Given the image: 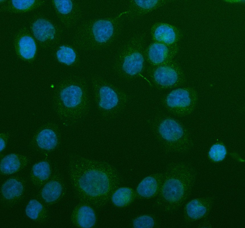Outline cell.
Returning a JSON list of instances; mask_svg holds the SVG:
<instances>
[{
  "instance_id": "1",
  "label": "cell",
  "mask_w": 245,
  "mask_h": 228,
  "mask_svg": "<svg viewBox=\"0 0 245 228\" xmlns=\"http://www.w3.org/2000/svg\"><path fill=\"white\" fill-rule=\"evenodd\" d=\"M69 172L77 198L98 208L107 203L119 184V177L108 167L79 156L70 158Z\"/></svg>"
},
{
  "instance_id": "2",
  "label": "cell",
  "mask_w": 245,
  "mask_h": 228,
  "mask_svg": "<svg viewBox=\"0 0 245 228\" xmlns=\"http://www.w3.org/2000/svg\"><path fill=\"white\" fill-rule=\"evenodd\" d=\"M159 193L158 203L161 208L173 211L187 199L195 180V175L187 168L174 163L168 167Z\"/></svg>"
},
{
  "instance_id": "3",
  "label": "cell",
  "mask_w": 245,
  "mask_h": 228,
  "mask_svg": "<svg viewBox=\"0 0 245 228\" xmlns=\"http://www.w3.org/2000/svg\"><path fill=\"white\" fill-rule=\"evenodd\" d=\"M154 129L159 143L166 152L175 154L183 149L186 139L185 131L176 120L159 117L154 124Z\"/></svg>"
},
{
  "instance_id": "4",
  "label": "cell",
  "mask_w": 245,
  "mask_h": 228,
  "mask_svg": "<svg viewBox=\"0 0 245 228\" xmlns=\"http://www.w3.org/2000/svg\"><path fill=\"white\" fill-rule=\"evenodd\" d=\"M146 49L145 37L143 34L130 38L121 46L118 51L123 58L122 69L126 73L133 76L141 71Z\"/></svg>"
},
{
  "instance_id": "5",
  "label": "cell",
  "mask_w": 245,
  "mask_h": 228,
  "mask_svg": "<svg viewBox=\"0 0 245 228\" xmlns=\"http://www.w3.org/2000/svg\"><path fill=\"white\" fill-rule=\"evenodd\" d=\"M196 100L194 91L188 88H179L168 94L165 100V105L170 113L179 116L190 112Z\"/></svg>"
},
{
  "instance_id": "6",
  "label": "cell",
  "mask_w": 245,
  "mask_h": 228,
  "mask_svg": "<svg viewBox=\"0 0 245 228\" xmlns=\"http://www.w3.org/2000/svg\"><path fill=\"white\" fill-rule=\"evenodd\" d=\"M156 66L153 78L159 87L170 88L178 85L181 81V73L175 61L172 60Z\"/></svg>"
},
{
  "instance_id": "7",
  "label": "cell",
  "mask_w": 245,
  "mask_h": 228,
  "mask_svg": "<svg viewBox=\"0 0 245 228\" xmlns=\"http://www.w3.org/2000/svg\"><path fill=\"white\" fill-rule=\"evenodd\" d=\"M177 50V44L153 42L146 48L145 55L149 61L156 66L173 60Z\"/></svg>"
},
{
  "instance_id": "8",
  "label": "cell",
  "mask_w": 245,
  "mask_h": 228,
  "mask_svg": "<svg viewBox=\"0 0 245 228\" xmlns=\"http://www.w3.org/2000/svg\"><path fill=\"white\" fill-rule=\"evenodd\" d=\"M151 34L154 42L170 45L177 44L180 36L176 27L164 22H158L154 25L151 30Z\"/></svg>"
},
{
  "instance_id": "9",
  "label": "cell",
  "mask_w": 245,
  "mask_h": 228,
  "mask_svg": "<svg viewBox=\"0 0 245 228\" xmlns=\"http://www.w3.org/2000/svg\"><path fill=\"white\" fill-rule=\"evenodd\" d=\"M164 173H159L144 178L138 185L136 191L142 197L149 198L159 194L162 186Z\"/></svg>"
},
{
  "instance_id": "10",
  "label": "cell",
  "mask_w": 245,
  "mask_h": 228,
  "mask_svg": "<svg viewBox=\"0 0 245 228\" xmlns=\"http://www.w3.org/2000/svg\"><path fill=\"white\" fill-rule=\"evenodd\" d=\"M166 0H132L126 11L133 17H139L163 6L169 2Z\"/></svg>"
},
{
  "instance_id": "11",
  "label": "cell",
  "mask_w": 245,
  "mask_h": 228,
  "mask_svg": "<svg viewBox=\"0 0 245 228\" xmlns=\"http://www.w3.org/2000/svg\"><path fill=\"white\" fill-rule=\"evenodd\" d=\"M72 219L75 225L85 228L92 227L96 221L94 211L91 207L87 205H81L76 207L72 213Z\"/></svg>"
},
{
  "instance_id": "12",
  "label": "cell",
  "mask_w": 245,
  "mask_h": 228,
  "mask_svg": "<svg viewBox=\"0 0 245 228\" xmlns=\"http://www.w3.org/2000/svg\"><path fill=\"white\" fill-rule=\"evenodd\" d=\"M24 189L23 184L19 180L14 178L9 179L1 187L2 198L6 203H14L22 196Z\"/></svg>"
},
{
  "instance_id": "13",
  "label": "cell",
  "mask_w": 245,
  "mask_h": 228,
  "mask_svg": "<svg viewBox=\"0 0 245 228\" xmlns=\"http://www.w3.org/2000/svg\"><path fill=\"white\" fill-rule=\"evenodd\" d=\"M32 29L35 37L41 41H44L49 38L53 39L55 32L54 27L50 23L42 19L34 23Z\"/></svg>"
},
{
  "instance_id": "14",
  "label": "cell",
  "mask_w": 245,
  "mask_h": 228,
  "mask_svg": "<svg viewBox=\"0 0 245 228\" xmlns=\"http://www.w3.org/2000/svg\"><path fill=\"white\" fill-rule=\"evenodd\" d=\"M82 95L80 88L72 85L63 89L60 96L65 106L70 108L75 107L80 103Z\"/></svg>"
},
{
  "instance_id": "15",
  "label": "cell",
  "mask_w": 245,
  "mask_h": 228,
  "mask_svg": "<svg viewBox=\"0 0 245 228\" xmlns=\"http://www.w3.org/2000/svg\"><path fill=\"white\" fill-rule=\"evenodd\" d=\"M51 170L49 164L42 161L35 164L33 166L31 179L36 186H40L49 178Z\"/></svg>"
},
{
  "instance_id": "16",
  "label": "cell",
  "mask_w": 245,
  "mask_h": 228,
  "mask_svg": "<svg viewBox=\"0 0 245 228\" xmlns=\"http://www.w3.org/2000/svg\"><path fill=\"white\" fill-rule=\"evenodd\" d=\"M62 192L61 184L58 182L52 180L44 186L41 192L43 199L46 202L51 203L56 200Z\"/></svg>"
},
{
  "instance_id": "17",
  "label": "cell",
  "mask_w": 245,
  "mask_h": 228,
  "mask_svg": "<svg viewBox=\"0 0 245 228\" xmlns=\"http://www.w3.org/2000/svg\"><path fill=\"white\" fill-rule=\"evenodd\" d=\"M36 141L39 147L46 150L53 149L57 143L56 134L53 131L49 129L41 131L37 136Z\"/></svg>"
},
{
  "instance_id": "18",
  "label": "cell",
  "mask_w": 245,
  "mask_h": 228,
  "mask_svg": "<svg viewBox=\"0 0 245 228\" xmlns=\"http://www.w3.org/2000/svg\"><path fill=\"white\" fill-rule=\"evenodd\" d=\"M99 93L100 107L106 109H110L117 105L118 101L117 96L112 89L107 86L103 87L100 89Z\"/></svg>"
},
{
  "instance_id": "19",
  "label": "cell",
  "mask_w": 245,
  "mask_h": 228,
  "mask_svg": "<svg viewBox=\"0 0 245 228\" xmlns=\"http://www.w3.org/2000/svg\"><path fill=\"white\" fill-rule=\"evenodd\" d=\"M21 166V162L17 156L15 154H10L5 156L1 160L0 170L4 174H11L18 171Z\"/></svg>"
},
{
  "instance_id": "20",
  "label": "cell",
  "mask_w": 245,
  "mask_h": 228,
  "mask_svg": "<svg viewBox=\"0 0 245 228\" xmlns=\"http://www.w3.org/2000/svg\"><path fill=\"white\" fill-rule=\"evenodd\" d=\"M185 211L188 216L195 220L203 217L206 213L207 208L199 199H193L186 205Z\"/></svg>"
},
{
  "instance_id": "21",
  "label": "cell",
  "mask_w": 245,
  "mask_h": 228,
  "mask_svg": "<svg viewBox=\"0 0 245 228\" xmlns=\"http://www.w3.org/2000/svg\"><path fill=\"white\" fill-rule=\"evenodd\" d=\"M25 213L28 217L34 221L41 220L46 217L45 209L42 205L35 199L29 202L26 207Z\"/></svg>"
},
{
  "instance_id": "22",
  "label": "cell",
  "mask_w": 245,
  "mask_h": 228,
  "mask_svg": "<svg viewBox=\"0 0 245 228\" xmlns=\"http://www.w3.org/2000/svg\"><path fill=\"white\" fill-rule=\"evenodd\" d=\"M19 51L21 55L26 59L32 58L35 53L36 47L35 42L30 37L25 36L19 42Z\"/></svg>"
},
{
  "instance_id": "23",
  "label": "cell",
  "mask_w": 245,
  "mask_h": 228,
  "mask_svg": "<svg viewBox=\"0 0 245 228\" xmlns=\"http://www.w3.org/2000/svg\"><path fill=\"white\" fill-rule=\"evenodd\" d=\"M133 193L131 190L123 187L116 190L113 194L111 199L115 205L121 207L127 205L131 201Z\"/></svg>"
},
{
  "instance_id": "24",
  "label": "cell",
  "mask_w": 245,
  "mask_h": 228,
  "mask_svg": "<svg viewBox=\"0 0 245 228\" xmlns=\"http://www.w3.org/2000/svg\"><path fill=\"white\" fill-rule=\"evenodd\" d=\"M58 60L60 62L69 65L75 61L76 54L71 48L64 46H61L57 53Z\"/></svg>"
},
{
  "instance_id": "25",
  "label": "cell",
  "mask_w": 245,
  "mask_h": 228,
  "mask_svg": "<svg viewBox=\"0 0 245 228\" xmlns=\"http://www.w3.org/2000/svg\"><path fill=\"white\" fill-rule=\"evenodd\" d=\"M226 154L225 147L220 144L213 145L211 148L209 152L210 158L213 161L219 162L223 160Z\"/></svg>"
},
{
  "instance_id": "26",
  "label": "cell",
  "mask_w": 245,
  "mask_h": 228,
  "mask_svg": "<svg viewBox=\"0 0 245 228\" xmlns=\"http://www.w3.org/2000/svg\"><path fill=\"white\" fill-rule=\"evenodd\" d=\"M154 225V222L153 218L146 215L138 217L133 222V226L134 228H152Z\"/></svg>"
},
{
  "instance_id": "27",
  "label": "cell",
  "mask_w": 245,
  "mask_h": 228,
  "mask_svg": "<svg viewBox=\"0 0 245 228\" xmlns=\"http://www.w3.org/2000/svg\"><path fill=\"white\" fill-rule=\"evenodd\" d=\"M55 5L59 12L63 14H67L72 10V3L70 0H54Z\"/></svg>"
},
{
  "instance_id": "28",
  "label": "cell",
  "mask_w": 245,
  "mask_h": 228,
  "mask_svg": "<svg viewBox=\"0 0 245 228\" xmlns=\"http://www.w3.org/2000/svg\"><path fill=\"white\" fill-rule=\"evenodd\" d=\"M34 0H12L13 5L17 9L24 10L30 7L34 4Z\"/></svg>"
},
{
  "instance_id": "29",
  "label": "cell",
  "mask_w": 245,
  "mask_h": 228,
  "mask_svg": "<svg viewBox=\"0 0 245 228\" xmlns=\"http://www.w3.org/2000/svg\"><path fill=\"white\" fill-rule=\"evenodd\" d=\"M5 147V144L3 140L0 138V151L3 150Z\"/></svg>"
}]
</instances>
